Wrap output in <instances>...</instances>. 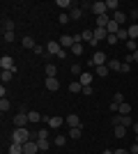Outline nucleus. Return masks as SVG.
I'll use <instances>...</instances> for the list:
<instances>
[{"instance_id":"obj_1","label":"nucleus","mask_w":138,"mask_h":154,"mask_svg":"<svg viewBox=\"0 0 138 154\" xmlns=\"http://www.w3.org/2000/svg\"><path fill=\"white\" fill-rule=\"evenodd\" d=\"M32 136L35 134H30L26 127H16L14 129V134H12V143H19V145H26V143H30L32 140Z\"/></svg>"},{"instance_id":"obj_2","label":"nucleus","mask_w":138,"mask_h":154,"mask_svg":"<svg viewBox=\"0 0 138 154\" xmlns=\"http://www.w3.org/2000/svg\"><path fill=\"white\" fill-rule=\"evenodd\" d=\"M106 62H108L106 53L104 51H97L94 55H92V60H90V67H101V64H106Z\"/></svg>"},{"instance_id":"obj_3","label":"nucleus","mask_w":138,"mask_h":154,"mask_svg":"<svg viewBox=\"0 0 138 154\" xmlns=\"http://www.w3.org/2000/svg\"><path fill=\"white\" fill-rule=\"evenodd\" d=\"M0 67H2V71H16V64H14V60L9 58V55H2V58H0Z\"/></svg>"},{"instance_id":"obj_4","label":"nucleus","mask_w":138,"mask_h":154,"mask_svg":"<svg viewBox=\"0 0 138 154\" xmlns=\"http://www.w3.org/2000/svg\"><path fill=\"white\" fill-rule=\"evenodd\" d=\"M92 12L97 14V16H104V14H108V7H106V2L97 0V2H92Z\"/></svg>"},{"instance_id":"obj_5","label":"nucleus","mask_w":138,"mask_h":154,"mask_svg":"<svg viewBox=\"0 0 138 154\" xmlns=\"http://www.w3.org/2000/svg\"><path fill=\"white\" fill-rule=\"evenodd\" d=\"M28 122H30V117H28V113H26V110H21L19 115L14 117V127H26Z\"/></svg>"},{"instance_id":"obj_6","label":"nucleus","mask_w":138,"mask_h":154,"mask_svg":"<svg viewBox=\"0 0 138 154\" xmlns=\"http://www.w3.org/2000/svg\"><path fill=\"white\" fill-rule=\"evenodd\" d=\"M46 51H48V55H58L60 51H62V46H60V42H48V44H46Z\"/></svg>"},{"instance_id":"obj_7","label":"nucleus","mask_w":138,"mask_h":154,"mask_svg":"<svg viewBox=\"0 0 138 154\" xmlns=\"http://www.w3.org/2000/svg\"><path fill=\"white\" fill-rule=\"evenodd\" d=\"M39 152V145H37V140H30L23 145V154H37Z\"/></svg>"},{"instance_id":"obj_8","label":"nucleus","mask_w":138,"mask_h":154,"mask_svg":"<svg viewBox=\"0 0 138 154\" xmlns=\"http://www.w3.org/2000/svg\"><path fill=\"white\" fill-rule=\"evenodd\" d=\"M104 39H108V30L106 28H94V42H104Z\"/></svg>"},{"instance_id":"obj_9","label":"nucleus","mask_w":138,"mask_h":154,"mask_svg":"<svg viewBox=\"0 0 138 154\" xmlns=\"http://www.w3.org/2000/svg\"><path fill=\"white\" fill-rule=\"evenodd\" d=\"M62 117H46V124H48V129H60L62 127Z\"/></svg>"},{"instance_id":"obj_10","label":"nucleus","mask_w":138,"mask_h":154,"mask_svg":"<svg viewBox=\"0 0 138 154\" xmlns=\"http://www.w3.org/2000/svg\"><path fill=\"white\" fill-rule=\"evenodd\" d=\"M67 124H69V129H74V127H83V124H81V117L76 115V113L67 115Z\"/></svg>"},{"instance_id":"obj_11","label":"nucleus","mask_w":138,"mask_h":154,"mask_svg":"<svg viewBox=\"0 0 138 154\" xmlns=\"http://www.w3.org/2000/svg\"><path fill=\"white\" fill-rule=\"evenodd\" d=\"M78 81H81V85L85 88V85H92V81H94V76H92L90 71H83V74H81V76H78Z\"/></svg>"},{"instance_id":"obj_12","label":"nucleus","mask_w":138,"mask_h":154,"mask_svg":"<svg viewBox=\"0 0 138 154\" xmlns=\"http://www.w3.org/2000/svg\"><path fill=\"white\" fill-rule=\"evenodd\" d=\"M46 90H48V92L60 90V81H58V78H46Z\"/></svg>"},{"instance_id":"obj_13","label":"nucleus","mask_w":138,"mask_h":154,"mask_svg":"<svg viewBox=\"0 0 138 154\" xmlns=\"http://www.w3.org/2000/svg\"><path fill=\"white\" fill-rule=\"evenodd\" d=\"M111 19L115 21L118 26H122V23L127 21V14H124V12H120V9H118V12H113V14H111Z\"/></svg>"},{"instance_id":"obj_14","label":"nucleus","mask_w":138,"mask_h":154,"mask_svg":"<svg viewBox=\"0 0 138 154\" xmlns=\"http://www.w3.org/2000/svg\"><path fill=\"white\" fill-rule=\"evenodd\" d=\"M111 23V14H104V16H97V28H106Z\"/></svg>"},{"instance_id":"obj_15","label":"nucleus","mask_w":138,"mask_h":154,"mask_svg":"<svg viewBox=\"0 0 138 154\" xmlns=\"http://www.w3.org/2000/svg\"><path fill=\"white\" fill-rule=\"evenodd\" d=\"M14 21L12 19H2V32H14Z\"/></svg>"},{"instance_id":"obj_16","label":"nucleus","mask_w":138,"mask_h":154,"mask_svg":"<svg viewBox=\"0 0 138 154\" xmlns=\"http://www.w3.org/2000/svg\"><path fill=\"white\" fill-rule=\"evenodd\" d=\"M46 78H55V74H58V67H55V64H51V62H48V64H46Z\"/></svg>"},{"instance_id":"obj_17","label":"nucleus","mask_w":138,"mask_h":154,"mask_svg":"<svg viewBox=\"0 0 138 154\" xmlns=\"http://www.w3.org/2000/svg\"><path fill=\"white\" fill-rule=\"evenodd\" d=\"M81 16H83V9H81V7H72V9H69V19L78 21Z\"/></svg>"},{"instance_id":"obj_18","label":"nucleus","mask_w":138,"mask_h":154,"mask_svg":"<svg viewBox=\"0 0 138 154\" xmlns=\"http://www.w3.org/2000/svg\"><path fill=\"white\" fill-rule=\"evenodd\" d=\"M60 46H62V48H65V46H69V48H72V46H74V37H72V35L60 37Z\"/></svg>"},{"instance_id":"obj_19","label":"nucleus","mask_w":138,"mask_h":154,"mask_svg":"<svg viewBox=\"0 0 138 154\" xmlns=\"http://www.w3.org/2000/svg\"><path fill=\"white\" fill-rule=\"evenodd\" d=\"M129 113H131V106H129L127 101L118 106V115H129Z\"/></svg>"},{"instance_id":"obj_20","label":"nucleus","mask_w":138,"mask_h":154,"mask_svg":"<svg viewBox=\"0 0 138 154\" xmlns=\"http://www.w3.org/2000/svg\"><path fill=\"white\" fill-rule=\"evenodd\" d=\"M106 67H108L111 71H120V69H122V62H118V60H108Z\"/></svg>"},{"instance_id":"obj_21","label":"nucleus","mask_w":138,"mask_h":154,"mask_svg":"<svg viewBox=\"0 0 138 154\" xmlns=\"http://www.w3.org/2000/svg\"><path fill=\"white\" fill-rule=\"evenodd\" d=\"M69 92H74V94L83 92V85H81V81H74V83H69Z\"/></svg>"},{"instance_id":"obj_22","label":"nucleus","mask_w":138,"mask_h":154,"mask_svg":"<svg viewBox=\"0 0 138 154\" xmlns=\"http://www.w3.org/2000/svg\"><path fill=\"white\" fill-rule=\"evenodd\" d=\"M118 39L127 44V42H129V30H127V28H120L118 30Z\"/></svg>"},{"instance_id":"obj_23","label":"nucleus","mask_w":138,"mask_h":154,"mask_svg":"<svg viewBox=\"0 0 138 154\" xmlns=\"http://www.w3.org/2000/svg\"><path fill=\"white\" fill-rule=\"evenodd\" d=\"M81 37H83V42H90V44H92V42H94V30H83V32H81Z\"/></svg>"},{"instance_id":"obj_24","label":"nucleus","mask_w":138,"mask_h":154,"mask_svg":"<svg viewBox=\"0 0 138 154\" xmlns=\"http://www.w3.org/2000/svg\"><path fill=\"white\" fill-rule=\"evenodd\" d=\"M120 124L129 129V127H133V120H131V117H129V115H120Z\"/></svg>"},{"instance_id":"obj_25","label":"nucleus","mask_w":138,"mask_h":154,"mask_svg":"<svg viewBox=\"0 0 138 154\" xmlns=\"http://www.w3.org/2000/svg\"><path fill=\"white\" fill-rule=\"evenodd\" d=\"M37 145H39L41 152H46V149L51 147V143H48V138H37Z\"/></svg>"},{"instance_id":"obj_26","label":"nucleus","mask_w":138,"mask_h":154,"mask_svg":"<svg viewBox=\"0 0 138 154\" xmlns=\"http://www.w3.org/2000/svg\"><path fill=\"white\" fill-rule=\"evenodd\" d=\"M9 154H23V145H19V143H12V145H9Z\"/></svg>"},{"instance_id":"obj_27","label":"nucleus","mask_w":138,"mask_h":154,"mask_svg":"<svg viewBox=\"0 0 138 154\" xmlns=\"http://www.w3.org/2000/svg\"><path fill=\"white\" fill-rule=\"evenodd\" d=\"M14 74H16V71H9V69H7V71H2V74H0V81H2V85H5L7 81H12V76H14Z\"/></svg>"},{"instance_id":"obj_28","label":"nucleus","mask_w":138,"mask_h":154,"mask_svg":"<svg viewBox=\"0 0 138 154\" xmlns=\"http://www.w3.org/2000/svg\"><path fill=\"white\" fill-rule=\"evenodd\" d=\"M108 74H111V69H108V67H106V64H101V67H97V76H99V78H104V76H108Z\"/></svg>"},{"instance_id":"obj_29","label":"nucleus","mask_w":138,"mask_h":154,"mask_svg":"<svg viewBox=\"0 0 138 154\" xmlns=\"http://www.w3.org/2000/svg\"><path fill=\"white\" fill-rule=\"evenodd\" d=\"M81 129H83V127H74V129H69V138L78 140V138H81Z\"/></svg>"},{"instance_id":"obj_30","label":"nucleus","mask_w":138,"mask_h":154,"mask_svg":"<svg viewBox=\"0 0 138 154\" xmlns=\"http://www.w3.org/2000/svg\"><path fill=\"white\" fill-rule=\"evenodd\" d=\"M32 53H35V55H48L46 46H41V44H37V46H35V48H32Z\"/></svg>"},{"instance_id":"obj_31","label":"nucleus","mask_w":138,"mask_h":154,"mask_svg":"<svg viewBox=\"0 0 138 154\" xmlns=\"http://www.w3.org/2000/svg\"><path fill=\"white\" fill-rule=\"evenodd\" d=\"M127 30H129V39H133V42H136V37H138V26L133 23V26H129Z\"/></svg>"},{"instance_id":"obj_32","label":"nucleus","mask_w":138,"mask_h":154,"mask_svg":"<svg viewBox=\"0 0 138 154\" xmlns=\"http://www.w3.org/2000/svg\"><path fill=\"white\" fill-rule=\"evenodd\" d=\"M28 117H30V122H41V120H44L37 110H30V113H28Z\"/></svg>"},{"instance_id":"obj_33","label":"nucleus","mask_w":138,"mask_h":154,"mask_svg":"<svg viewBox=\"0 0 138 154\" xmlns=\"http://www.w3.org/2000/svg\"><path fill=\"white\" fill-rule=\"evenodd\" d=\"M55 5H58L60 7V9H72V0H58V2H55Z\"/></svg>"},{"instance_id":"obj_34","label":"nucleus","mask_w":138,"mask_h":154,"mask_svg":"<svg viewBox=\"0 0 138 154\" xmlns=\"http://www.w3.org/2000/svg\"><path fill=\"white\" fill-rule=\"evenodd\" d=\"M124 134H127V127L118 124V127H115V138H124Z\"/></svg>"},{"instance_id":"obj_35","label":"nucleus","mask_w":138,"mask_h":154,"mask_svg":"<svg viewBox=\"0 0 138 154\" xmlns=\"http://www.w3.org/2000/svg\"><path fill=\"white\" fill-rule=\"evenodd\" d=\"M35 46H37V44H35L32 37H23V48H35Z\"/></svg>"},{"instance_id":"obj_36","label":"nucleus","mask_w":138,"mask_h":154,"mask_svg":"<svg viewBox=\"0 0 138 154\" xmlns=\"http://www.w3.org/2000/svg\"><path fill=\"white\" fill-rule=\"evenodd\" d=\"M106 7H108V12H111V9H113V12H118L120 2H118V0H106Z\"/></svg>"},{"instance_id":"obj_37","label":"nucleus","mask_w":138,"mask_h":154,"mask_svg":"<svg viewBox=\"0 0 138 154\" xmlns=\"http://www.w3.org/2000/svg\"><path fill=\"white\" fill-rule=\"evenodd\" d=\"M9 108H12V103L7 101V97H5V99H0V110H2V113H7Z\"/></svg>"},{"instance_id":"obj_38","label":"nucleus","mask_w":138,"mask_h":154,"mask_svg":"<svg viewBox=\"0 0 138 154\" xmlns=\"http://www.w3.org/2000/svg\"><path fill=\"white\" fill-rule=\"evenodd\" d=\"M2 39H5L7 44H12L14 39H16V35H14V32H2Z\"/></svg>"},{"instance_id":"obj_39","label":"nucleus","mask_w":138,"mask_h":154,"mask_svg":"<svg viewBox=\"0 0 138 154\" xmlns=\"http://www.w3.org/2000/svg\"><path fill=\"white\" fill-rule=\"evenodd\" d=\"M127 48H129V53H136L138 51V44L133 42V39H129V42H127Z\"/></svg>"},{"instance_id":"obj_40","label":"nucleus","mask_w":138,"mask_h":154,"mask_svg":"<svg viewBox=\"0 0 138 154\" xmlns=\"http://www.w3.org/2000/svg\"><path fill=\"white\" fill-rule=\"evenodd\" d=\"M72 53H74V55H83V44H74L72 46Z\"/></svg>"},{"instance_id":"obj_41","label":"nucleus","mask_w":138,"mask_h":154,"mask_svg":"<svg viewBox=\"0 0 138 154\" xmlns=\"http://www.w3.org/2000/svg\"><path fill=\"white\" fill-rule=\"evenodd\" d=\"M53 143H55L58 147H62V145L67 143V136H55V140H53Z\"/></svg>"},{"instance_id":"obj_42","label":"nucleus","mask_w":138,"mask_h":154,"mask_svg":"<svg viewBox=\"0 0 138 154\" xmlns=\"http://www.w3.org/2000/svg\"><path fill=\"white\" fill-rule=\"evenodd\" d=\"M113 99H115V103H124V94H122V92H115V97H113Z\"/></svg>"},{"instance_id":"obj_43","label":"nucleus","mask_w":138,"mask_h":154,"mask_svg":"<svg viewBox=\"0 0 138 154\" xmlns=\"http://www.w3.org/2000/svg\"><path fill=\"white\" fill-rule=\"evenodd\" d=\"M72 74H76V76H81V74H83V69H81V64H78V62L72 64Z\"/></svg>"},{"instance_id":"obj_44","label":"nucleus","mask_w":138,"mask_h":154,"mask_svg":"<svg viewBox=\"0 0 138 154\" xmlns=\"http://www.w3.org/2000/svg\"><path fill=\"white\" fill-rule=\"evenodd\" d=\"M106 42H108V44H120V39H118V35H108V39H106Z\"/></svg>"},{"instance_id":"obj_45","label":"nucleus","mask_w":138,"mask_h":154,"mask_svg":"<svg viewBox=\"0 0 138 154\" xmlns=\"http://www.w3.org/2000/svg\"><path fill=\"white\" fill-rule=\"evenodd\" d=\"M69 14H60V23H62V26H67V23H69Z\"/></svg>"},{"instance_id":"obj_46","label":"nucleus","mask_w":138,"mask_h":154,"mask_svg":"<svg viewBox=\"0 0 138 154\" xmlns=\"http://www.w3.org/2000/svg\"><path fill=\"white\" fill-rule=\"evenodd\" d=\"M120 71H122V74H129V71H131V64H129V62H122V69H120Z\"/></svg>"},{"instance_id":"obj_47","label":"nucleus","mask_w":138,"mask_h":154,"mask_svg":"<svg viewBox=\"0 0 138 154\" xmlns=\"http://www.w3.org/2000/svg\"><path fill=\"white\" fill-rule=\"evenodd\" d=\"M37 138H48V129H39V134H35Z\"/></svg>"},{"instance_id":"obj_48","label":"nucleus","mask_w":138,"mask_h":154,"mask_svg":"<svg viewBox=\"0 0 138 154\" xmlns=\"http://www.w3.org/2000/svg\"><path fill=\"white\" fill-rule=\"evenodd\" d=\"M129 19H131L133 23H136V21H138V9H131V14H129Z\"/></svg>"},{"instance_id":"obj_49","label":"nucleus","mask_w":138,"mask_h":154,"mask_svg":"<svg viewBox=\"0 0 138 154\" xmlns=\"http://www.w3.org/2000/svg\"><path fill=\"white\" fill-rule=\"evenodd\" d=\"M83 94H87V97L92 94V85H85V88H83Z\"/></svg>"},{"instance_id":"obj_50","label":"nucleus","mask_w":138,"mask_h":154,"mask_svg":"<svg viewBox=\"0 0 138 154\" xmlns=\"http://www.w3.org/2000/svg\"><path fill=\"white\" fill-rule=\"evenodd\" d=\"M129 152H131V154H138V140L131 145V149H129Z\"/></svg>"},{"instance_id":"obj_51","label":"nucleus","mask_w":138,"mask_h":154,"mask_svg":"<svg viewBox=\"0 0 138 154\" xmlns=\"http://www.w3.org/2000/svg\"><path fill=\"white\" fill-rule=\"evenodd\" d=\"M115 154H131L129 149H115Z\"/></svg>"},{"instance_id":"obj_52","label":"nucleus","mask_w":138,"mask_h":154,"mask_svg":"<svg viewBox=\"0 0 138 154\" xmlns=\"http://www.w3.org/2000/svg\"><path fill=\"white\" fill-rule=\"evenodd\" d=\"M133 134H136V140H138V122H133Z\"/></svg>"},{"instance_id":"obj_53","label":"nucleus","mask_w":138,"mask_h":154,"mask_svg":"<svg viewBox=\"0 0 138 154\" xmlns=\"http://www.w3.org/2000/svg\"><path fill=\"white\" fill-rule=\"evenodd\" d=\"M101 154H115V152H113V149H104Z\"/></svg>"},{"instance_id":"obj_54","label":"nucleus","mask_w":138,"mask_h":154,"mask_svg":"<svg viewBox=\"0 0 138 154\" xmlns=\"http://www.w3.org/2000/svg\"><path fill=\"white\" fill-rule=\"evenodd\" d=\"M133 62H138V51H136V53H133Z\"/></svg>"},{"instance_id":"obj_55","label":"nucleus","mask_w":138,"mask_h":154,"mask_svg":"<svg viewBox=\"0 0 138 154\" xmlns=\"http://www.w3.org/2000/svg\"><path fill=\"white\" fill-rule=\"evenodd\" d=\"M136 9H138V5H136Z\"/></svg>"}]
</instances>
